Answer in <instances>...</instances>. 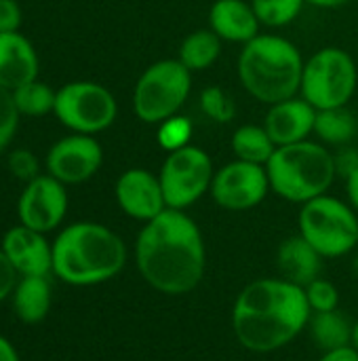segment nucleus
Masks as SVG:
<instances>
[{"label": "nucleus", "mask_w": 358, "mask_h": 361, "mask_svg": "<svg viewBox=\"0 0 358 361\" xmlns=\"http://www.w3.org/2000/svg\"><path fill=\"white\" fill-rule=\"evenodd\" d=\"M114 197L124 216L143 224L169 209L158 173L143 167L122 171L114 184Z\"/></svg>", "instance_id": "nucleus-14"}, {"label": "nucleus", "mask_w": 358, "mask_h": 361, "mask_svg": "<svg viewBox=\"0 0 358 361\" xmlns=\"http://www.w3.org/2000/svg\"><path fill=\"white\" fill-rule=\"evenodd\" d=\"M13 93V102L15 108L19 112V116H27V118H40L44 114H51L55 110V99H57V91L51 89L46 82L42 80H32Z\"/></svg>", "instance_id": "nucleus-25"}, {"label": "nucleus", "mask_w": 358, "mask_h": 361, "mask_svg": "<svg viewBox=\"0 0 358 361\" xmlns=\"http://www.w3.org/2000/svg\"><path fill=\"white\" fill-rule=\"evenodd\" d=\"M127 256V243L110 226L74 222L53 241V275L74 288L101 286L122 273Z\"/></svg>", "instance_id": "nucleus-3"}, {"label": "nucleus", "mask_w": 358, "mask_h": 361, "mask_svg": "<svg viewBox=\"0 0 358 361\" xmlns=\"http://www.w3.org/2000/svg\"><path fill=\"white\" fill-rule=\"evenodd\" d=\"M200 110L213 123H219V125L232 123L236 118V102H234V97L226 89H222L217 85H211L200 93Z\"/></svg>", "instance_id": "nucleus-27"}, {"label": "nucleus", "mask_w": 358, "mask_h": 361, "mask_svg": "<svg viewBox=\"0 0 358 361\" xmlns=\"http://www.w3.org/2000/svg\"><path fill=\"white\" fill-rule=\"evenodd\" d=\"M6 167L11 171V176L23 184L32 182L34 178L40 176V161L38 157L30 150V148H15L8 152L6 159Z\"/></svg>", "instance_id": "nucleus-30"}, {"label": "nucleus", "mask_w": 358, "mask_h": 361, "mask_svg": "<svg viewBox=\"0 0 358 361\" xmlns=\"http://www.w3.org/2000/svg\"><path fill=\"white\" fill-rule=\"evenodd\" d=\"M0 361H21L15 345L2 334H0Z\"/></svg>", "instance_id": "nucleus-37"}, {"label": "nucleus", "mask_w": 358, "mask_h": 361, "mask_svg": "<svg viewBox=\"0 0 358 361\" xmlns=\"http://www.w3.org/2000/svg\"><path fill=\"white\" fill-rule=\"evenodd\" d=\"M340 148L342 150L333 154V163H335V173L346 180L358 169V148H350V146H340Z\"/></svg>", "instance_id": "nucleus-33"}, {"label": "nucleus", "mask_w": 358, "mask_h": 361, "mask_svg": "<svg viewBox=\"0 0 358 361\" xmlns=\"http://www.w3.org/2000/svg\"><path fill=\"white\" fill-rule=\"evenodd\" d=\"M314 123H317V108L298 95L272 104L264 118V127L272 137V142L276 144V148L308 140L314 133Z\"/></svg>", "instance_id": "nucleus-16"}, {"label": "nucleus", "mask_w": 358, "mask_h": 361, "mask_svg": "<svg viewBox=\"0 0 358 361\" xmlns=\"http://www.w3.org/2000/svg\"><path fill=\"white\" fill-rule=\"evenodd\" d=\"M357 250H358V241H357Z\"/></svg>", "instance_id": "nucleus-40"}, {"label": "nucleus", "mask_w": 358, "mask_h": 361, "mask_svg": "<svg viewBox=\"0 0 358 361\" xmlns=\"http://www.w3.org/2000/svg\"><path fill=\"white\" fill-rule=\"evenodd\" d=\"M260 19L251 2L245 0H215L209 11V27L224 42L247 44L260 36Z\"/></svg>", "instance_id": "nucleus-18"}, {"label": "nucleus", "mask_w": 358, "mask_h": 361, "mask_svg": "<svg viewBox=\"0 0 358 361\" xmlns=\"http://www.w3.org/2000/svg\"><path fill=\"white\" fill-rule=\"evenodd\" d=\"M192 91V72L179 59L148 66L133 89V112L146 125H160L175 116Z\"/></svg>", "instance_id": "nucleus-7"}, {"label": "nucleus", "mask_w": 358, "mask_h": 361, "mask_svg": "<svg viewBox=\"0 0 358 361\" xmlns=\"http://www.w3.org/2000/svg\"><path fill=\"white\" fill-rule=\"evenodd\" d=\"M304 63L300 49L291 40L276 34H260L243 44L238 78L251 97L272 106L300 93Z\"/></svg>", "instance_id": "nucleus-4"}, {"label": "nucleus", "mask_w": 358, "mask_h": 361, "mask_svg": "<svg viewBox=\"0 0 358 361\" xmlns=\"http://www.w3.org/2000/svg\"><path fill=\"white\" fill-rule=\"evenodd\" d=\"M68 186L49 173H40L32 182L23 184L17 199V218L19 224L49 235L61 226L68 216Z\"/></svg>", "instance_id": "nucleus-12"}, {"label": "nucleus", "mask_w": 358, "mask_h": 361, "mask_svg": "<svg viewBox=\"0 0 358 361\" xmlns=\"http://www.w3.org/2000/svg\"><path fill=\"white\" fill-rule=\"evenodd\" d=\"M306 330L321 353L352 345V324L340 309L329 313H312Z\"/></svg>", "instance_id": "nucleus-21"}, {"label": "nucleus", "mask_w": 358, "mask_h": 361, "mask_svg": "<svg viewBox=\"0 0 358 361\" xmlns=\"http://www.w3.org/2000/svg\"><path fill=\"white\" fill-rule=\"evenodd\" d=\"M346 195H348V203L358 214V169L346 178Z\"/></svg>", "instance_id": "nucleus-36"}, {"label": "nucleus", "mask_w": 358, "mask_h": 361, "mask_svg": "<svg viewBox=\"0 0 358 361\" xmlns=\"http://www.w3.org/2000/svg\"><path fill=\"white\" fill-rule=\"evenodd\" d=\"M17 279H19L17 271L13 269V264L8 262V258L0 250V302L11 298V294L17 286Z\"/></svg>", "instance_id": "nucleus-34"}, {"label": "nucleus", "mask_w": 358, "mask_h": 361, "mask_svg": "<svg viewBox=\"0 0 358 361\" xmlns=\"http://www.w3.org/2000/svg\"><path fill=\"white\" fill-rule=\"evenodd\" d=\"M21 6L17 0H0V32H19Z\"/></svg>", "instance_id": "nucleus-32"}, {"label": "nucleus", "mask_w": 358, "mask_h": 361, "mask_svg": "<svg viewBox=\"0 0 358 361\" xmlns=\"http://www.w3.org/2000/svg\"><path fill=\"white\" fill-rule=\"evenodd\" d=\"M262 25L283 27L298 19L306 0H251Z\"/></svg>", "instance_id": "nucleus-26"}, {"label": "nucleus", "mask_w": 358, "mask_h": 361, "mask_svg": "<svg viewBox=\"0 0 358 361\" xmlns=\"http://www.w3.org/2000/svg\"><path fill=\"white\" fill-rule=\"evenodd\" d=\"M15 317L25 326H36L46 319L53 302V292L49 277L27 275L19 277L17 286L11 294Z\"/></svg>", "instance_id": "nucleus-20"}, {"label": "nucleus", "mask_w": 358, "mask_h": 361, "mask_svg": "<svg viewBox=\"0 0 358 361\" xmlns=\"http://www.w3.org/2000/svg\"><path fill=\"white\" fill-rule=\"evenodd\" d=\"M222 38L211 30H194L188 34L179 44V61L190 72H203L209 70L222 55Z\"/></svg>", "instance_id": "nucleus-22"}, {"label": "nucleus", "mask_w": 358, "mask_h": 361, "mask_svg": "<svg viewBox=\"0 0 358 361\" xmlns=\"http://www.w3.org/2000/svg\"><path fill=\"white\" fill-rule=\"evenodd\" d=\"M190 137H192V121L186 116L175 114V116H171L158 125L156 140H158V146L167 152H173V150L188 146Z\"/></svg>", "instance_id": "nucleus-29"}, {"label": "nucleus", "mask_w": 358, "mask_h": 361, "mask_svg": "<svg viewBox=\"0 0 358 361\" xmlns=\"http://www.w3.org/2000/svg\"><path fill=\"white\" fill-rule=\"evenodd\" d=\"M103 165V148L95 135L72 133L57 140L44 159L46 173L65 186L89 182Z\"/></svg>", "instance_id": "nucleus-13"}, {"label": "nucleus", "mask_w": 358, "mask_h": 361, "mask_svg": "<svg viewBox=\"0 0 358 361\" xmlns=\"http://www.w3.org/2000/svg\"><path fill=\"white\" fill-rule=\"evenodd\" d=\"M304 294L312 313H329L340 309V290L333 281L325 279L323 275L310 281L304 288Z\"/></svg>", "instance_id": "nucleus-28"}, {"label": "nucleus", "mask_w": 358, "mask_h": 361, "mask_svg": "<svg viewBox=\"0 0 358 361\" xmlns=\"http://www.w3.org/2000/svg\"><path fill=\"white\" fill-rule=\"evenodd\" d=\"M135 264L158 294L186 296L205 279L207 247L198 224L181 209H165L135 239Z\"/></svg>", "instance_id": "nucleus-1"}, {"label": "nucleus", "mask_w": 358, "mask_h": 361, "mask_svg": "<svg viewBox=\"0 0 358 361\" xmlns=\"http://www.w3.org/2000/svg\"><path fill=\"white\" fill-rule=\"evenodd\" d=\"M19 112L13 102V93L0 87V154L8 148L13 142L17 127H19Z\"/></svg>", "instance_id": "nucleus-31"}, {"label": "nucleus", "mask_w": 358, "mask_h": 361, "mask_svg": "<svg viewBox=\"0 0 358 361\" xmlns=\"http://www.w3.org/2000/svg\"><path fill=\"white\" fill-rule=\"evenodd\" d=\"M298 233L325 258H344L357 250L358 214L350 203L321 195L300 207Z\"/></svg>", "instance_id": "nucleus-6"}, {"label": "nucleus", "mask_w": 358, "mask_h": 361, "mask_svg": "<svg viewBox=\"0 0 358 361\" xmlns=\"http://www.w3.org/2000/svg\"><path fill=\"white\" fill-rule=\"evenodd\" d=\"M270 192L266 165L247 161H230L215 171L211 182V199L226 212H249L264 203Z\"/></svg>", "instance_id": "nucleus-11"}, {"label": "nucleus", "mask_w": 358, "mask_h": 361, "mask_svg": "<svg viewBox=\"0 0 358 361\" xmlns=\"http://www.w3.org/2000/svg\"><path fill=\"white\" fill-rule=\"evenodd\" d=\"M0 250L19 277H49L53 273V243L44 233L32 231L23 224L11 226L2 235Z\"/></svg>", "instance_id": "nucleus-15"}, {"label": "nucleus", "mask_w": 358, "mask_h": 361, "mask_svg": "<svg viewBox=\"0 0 358 361\" xmlns=\"http://www.w3.org/2000/svg\"><path fill=\"white\" fill-rule=\"evenodd\" d=\"M310 315L304 288L283 277H262L238 292L230 326L243 349L268 355L291 345L308 328Z\"/></svg>", "instance_id": "nucleus-2"}, {"label": "nucleus", "mask_w": 358, "mask_h": 361, "mask_svg": "<svg viewBox=\"0 0 358 361\" xmlns=\"http://www.w3.org/2000/svg\"><path fill=\"white\" fill-rule=\"evenodd\" d=\"M358 353V319L352 324V345H350Z\"/></svg>", "instance_id": "nucleus-39"}, {"label": "nucleus", "mask_w": 358, "mask_h": 361, "mask_svg": "<svg viewBox=\"0 0 358 361\" xmlns=\"http://www.w3.org/2000/svg\"><path fill=\"white\" fill-rule=\"evenodd\" d=\"M213 176V161L203 148L188 144L179 150L167 152L158 171L167 207L186 212L198 203L211 190Z\"/></svg>", "instance_id": "nucleus-10"}, {"label": "nucleus", "mask_w": 358, "mask_h": 361, "mask_svg": "<svg viewBox=\"0 0 358 361\" xmlns=\"http://www.w3.org/2000/svg\"><path fill=\"white\" fill-rule=\"evenodd\" d=\"M38 53L19 32H0V87L15 91L38 78Z\"/></svg>", "instance_id": "nucleus-17"}, {"label": "nucleus", "mask_w": 358, "mask_h": 361, "mask_svg": "<svg viewBox=\"0 0 358 361\" xmlns=\"http://www.w3.org/2000/svg\"><path fill=\"white\" fill-rule=\"evenodd\" d=\"M323 256L298 233L281 241L276 250V269L279 277L306 288L310 281L323 275Z\"/></svg>", "instance_id": "nucleus-19"}, {"label": "nucleus", "mask_w": 358, "mask_h": 361, "mask_svg": "<svg viewBox=\"0 0 358 361\" xmlns=\"http://www.w3.org/2000/svg\"><path fill=\"white\" fill-rule=\"evenodd\" d=\"M354 0H306V4H312V6H319V8H340V6H346Z\"/></svg>", "instance_id": "nucleus-38"}, {"label": "nucleus", "mask_w": 358, "mask_h": 361, "mask_svg": "<svg viewBox=\"0 0 358 361\" xmlns=\"http://www.w3.org/2000/svg\"><path fill=\"white\" fill-rule=\"evenodd\" d=\"M266 171L270 190L276 197L300 205L327 195L338 178L333 152L312 140L279 146L266 163Z\"/></svg>", "instance_id": "nucleus-5"}, {"label": "nucleus", "mask_w": 358, "mask_h": 361, "mask_svg": "<svg viewBox=\"0 0 358 361\" xmlns=\"http://www.w3.org/2000/svg\"><path fill=\"white\" fill-rule=\"evenodd\" d=\"M358 70L352 55L340 47H325L304 63L302 97L317 110L348 106L357 93Z\"/></svg>", "instance_id": "nucleus-8"}, {"label": "nucleus", "mask_w": 358, "mask_h": 361, "mask_svg": "<svg viewBox=\"0 0 358 361\" xmlns=\"http://www.w3.org/2000/svg\"><path fill=\"white\" fill-rule=\"evenodd\" d=\"M230 148L238 161L266 165L276 150V144L268 135L264 125H243L232 133Z\"/></svg>", "instance_id": "nucleus-24"}, {"label": "nucleus", "mask_w": 358, "mask_h": 361, "mask_svg": "<svg viewBox=\"0 0 358 361\" xmlns=\"http://www.w3.org/2000/svg\"><path fill=\"white\" fill-rule=\"evenodd\" d=\"M317 361H358V353L352 347H344V349L321 353V357Z\"/></svg>", "instance_id": "nucleus-35"}, {"label": "nucleus", "mask_w": 358, "mask_h": 361, "mask_svg": "<svg viewBox=\"0 0 358 361\" xmlns=\"http://www.w3.org/2000/svg\"><path fill=\"white\" fill-rule=\"evenodd\" d=\"M357 133L358 118L352 110H348V106L317 110L314 135L321 140V144L348 146L357 137Z\"/></svg>", "instance_id": "nucleus-23"}, {"label": "nucleus", "mask_w": 358, "mask_h": 361, "mask_svg": "<svg viewBox=\"0 0 358 361\" xmlns=\"http://www.w3.org/2000/svg\"><path fill=\"white\" fill-rule=\"evenodd\" d=\"M53 114L72 133L95 135L114 125L118 104L108 87L93 80H72L57 89Z\"/></svg>", "instance_id": "nucleus-9"}]
</instances>
